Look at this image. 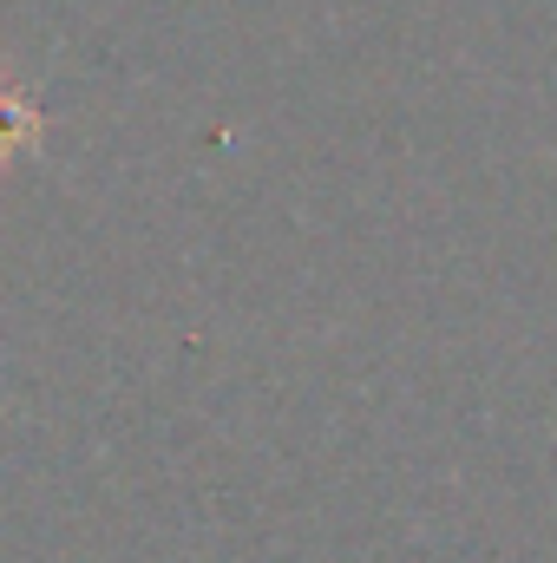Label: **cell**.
Returning a JSON list of instances; mask_svg holds the SVG:
<instances>
[{
  "mask_svg": "<svg viewBox=\"0 0 557 563\" xmlns=\"http://www.w3.org/2000/svg\"><path fill=\"white\" fill-rule=\"evenodd\" d=\"M40 144V106L20 86H0V164Z\"/></svg>",
  "mask_w": 557,
  "mask_h": 563,
  "instance_id": "1",
  "label": "cell"
}]
</instances>
